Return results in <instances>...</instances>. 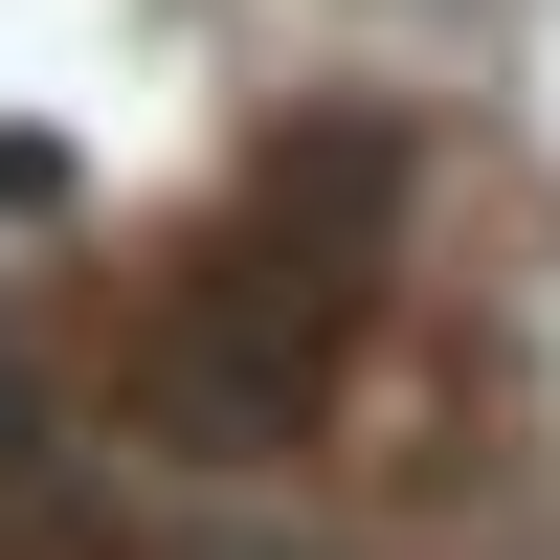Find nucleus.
Segmentation results:
<instances>
[{
  "label": "nucleus",
  "mask_w": 560,
  "mask_h": 560,
  "mask_svg": "<svg viewBox=\"0 0 560 560\" xmlns=\"http://www.w3.org/2000/svg\"><path fill=\"white\" fill-rule=\"evenodd\" d=\"M382 224H404V135H382V113L269 135L247 202H224V247L179 269V314H158V404H179V427H224V448L314 427V382H337V337H359Z\"/></svg>",
  "instance_id": "obj_1"
}]
</instances>
